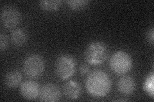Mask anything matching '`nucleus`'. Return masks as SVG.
Segmentation results:
<instances>
[{"instance_id": "f257e3e1", "label": "nucleus", "mask_w": 154, "mask_h": 102, "mask_svg": "<svg viewBox=\"0 0 154 102\" xmlns=\"http://www.w3.org/2000/svg\"><path fill=\"white\" fill-rule=\"evenodd\" d=\"M85 86L89 93L92 96L102 97L109 93L111 88V80L104 71L95 70L88 75Z\"/></svg>"}, {"instance_id": "f03ea898", "label": "nucleus", "mask_w": 154, "mask_h": 102, "mask_svg": "<svg viewBox=\"0 0 154 102\" xmlns=\"http://www.w3.org/2000/svg\"><path fill=\"white\" fill-rule=\"evenodd\" d=\"M109 54L108 48L101 42L91 43L86 48L85 52V60L91 65H100L107 60Z\"/></svg>"}, {"instance_id": "7ed1b4c3", "label": "nucleus", "mask_w": 154, "mask_h": 102, "mask_svg": "<svg viewBox=\"0 0 154 102\" xmlns=\"http://www.w3.org/2000/svg\"><path fill=\"white\" fill-rule=\"evenodd\" d=\"M110 67L116 74L122 75L127 74L131 70L132 62L130 55L125 51L115 52L110 57Z\"/></svg>"}, {"instance_id": "20e7f679", "label": "nucleus", "mask_w": 154, "mask_h": 102, "mask_svg": "<svg viewBox=\"0 0 154 102\" xmlns=\"http://www.w3.org/2000/svg\"><path fill=\"white\" fill-rule=\"evenodd\" d=\"M75 60L70 55H61L56 60L55 73L61 79H66L73 75L75 71Z\"/></svg>"}, {"instance_id": "39448f33", "label": "nucleus", "mask_w": 154, "mask_h": 102, "mask_svg": "<svg viewBox=\"0 0 154 102\" xmlns=\"http://www.w3.org/2000/svg\"><path fill=\"white\" fill-rule=\"evenodd\" d=\"M44 69V60L41 56L38 54L30 55L24 61L23 71L28 78H37L42 74Z\"/></svg>"}, {"instance_id": "423d86ee", "label": "nucleus", "mask_w": 154, "mask_h": 102, "mask_svg": "<svg viewBox=\"0 0 154 102\" xmlns=\"http://www.w3.org/2000/svg\"><path fill=\"white\" fill-rule=\"evenodd\" d=\"M21 19V13L16 8L8 6L1 12V21L3 26L8 30L16 28Z\"/></svg>"}, {"instance_id": "0eeeda50", "label": "nucleus", "mask_w": 154, "mask_h": 102, "mask_svg": "<svg viewBox=\"0 0 154 102\" xmlns=\"http://www.w3.org/2000/svg\"><path fill=\"white\" fill-rule=\"evenodd\" d=\"M60 91L56 85L48 83L42 86L40 91V100L56 102L60 99Z\"/></svg>"}, {"instance_id": "6e6552de", "label": "nucleus", "mask_w": 154, "mask_h": 102, "mask_svg": "<svg viewBox=\"0 0 154 102\" xmlns=\"http://www.w3.org/2000/svg\"><path fill=\"white\" fill-rule=\"evenodd\" d=\"M40 87L37 82L28 80L21 85L20 92L21 95L26 100H34L40 95Z\"/></svg>"}, {"instance_id": "1a4fd4ad", "label": "nucleus", "mask_w": 154, "mask_h": 102, "mask_svg": "<svg viewBox=\"0 0 154 102\" xmlns=\"http://www.w3.org/2000/svg\"><path fill=\"white\" fill-rule=\"evenodd\" d=\"M136 82L132 77L123 76L119 79L118 82V88L122 94L125 95H131L136 89Z\"/></svg>"}, {"instance_id": "9d476101", "label": "nucleus", "mask_w": 154, "mask_h": 102, "mask_svg": "<svg viewBox=\"0 0 154 102\" xmlns=\"http://www.w3.org/2000/svg\"><path fill=\"white\" fill-rule=\"evenodd\" d=\"M63 92L67 98L72 100H76L80 96L81 87L76 82L69 80L64 85Z\"/></svg>"}, {"instance_id": "9b49d317", "label": "nucleus", "mask_w": 154, "mask_h": 102, "mask_svg": "<svg viewBox=\"0 0 154 102\" xmlns=\"http://www.w3.org/2000/svg\"><path fill=\"white\" fill-rule=\"evenodd\" d=\"M22 75L17 70H11L7 72L4 77V83L8 88H15L21 84Z\"/></svg>"}, {"instance_id": "f8f14e48", "label": "nucleus", "mask_w": 154, "mask_h": 102, "mask_svg": "<svg viewBox=\"0 0 154 102\" xmlns=\"http://www.w3.org/2000/svg\"><path fill=\"white\" fill-rule=\"evenodd\" d=\"M27 33L23 29H16L14 30L11 36L12 44L16 47H21L27 41Z\"/></svg>"}, {"instance_id": "ddd939ff", "label": "nucleus", "mask_w": 154, "mask_h": 102, "mask_svg": "<svg viewBox=\"0 0 154 102\" xmlns=\"http://www.w3.org/2000/svg\"><path fill=\"white\" fill-rule=\"evenodd\" d=\"M39 5L45 11H55L60 7L61 1L60 0H44L39 2Z\"/></svg>"}, {"instance_id": "4468645a", "label": "nucleus", "mask_w": 154, "mask_h": 102, "mask_svg": "<svg viewBox=\"0 0 154 102\" xmlns=\"http://www.w3.org/2000/svg\"><path fill=\"white\" fill-rule=\"evenodd\" d=\"M66 3L72 10H80L88 6L89 1L87 0H69L66 1Z\"/></svg>"}, {"instance_id": "2eb2a0df", "label": "nucleus", "mask_w": 154, "mask_h": 102, "mask_svg": "<svg viewBox=\"0 0 154 102\" xmlns=\"http://www.w3.org/2000/svg\"><path fill=\"white\" fill-rule=\"evenodd\" d=\"M153 78L154 75L153 73L149 75L144 82L143 88L146 93L150 96L152 98H153Z\"/></svg>"}, {"instance_id": "dca6fc26", "label": "nucleus", "mask_w": 154, "mask_h": 102, "mask_svg": "<svg viewBox=\"0 0 154 102\" xmlns=\"http://www.w3.org/2000/svg\"><path fill=\"white\" fill-rule=\"evenodd\" d=\"M8 44L7 36L3 33L0 34V50L2 52L7 49Z\"/></svg>"}, {"instance_id": "f3484780", "label": "nucleus", "mask_w": 154, "mask_h": 102, "mask_svg": "<svg viewBox=\"0 0 154 102\" xmlns=\"http://www.w3.org/2000/svg\"><path fill=\"white\" fill-rule=\"evenodd\" d=\"M153 38H154V30L152 28H151V30L148 31L147 33V39L148 42L152 45L153 44Z\"/></svg>"}, {"instance_id": "a211bd4d", "label": "nucleus", "mask_w": 154, "mask_h": 102, "mask_svg": "<svg viewBox=\"0 0 154 102\" xmlns=\"http://www.w3.org/2000/svg\"><path fill=\"white\" fill-rule=\"evenodd\" d=\"M89 71V68L86 65H82L80 67V72L81 74L85 75Z\"/></svg>"}]
</instances>
